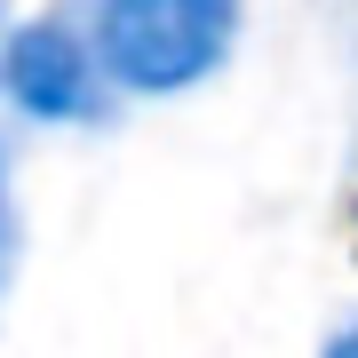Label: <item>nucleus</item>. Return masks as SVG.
<instances>
[{
  "label": "nucleus",
  "instance_id": "obj_1",
  "mask_svg": "<svg viewBox=\"0 0 358 358\" xmlns=\"http://www.w3.org/2000/svg\"><path fill=\"white\" fill-rule=\"evenodd\" d=\"M88 24L120 96H183L231 64L247 0H88Z\"/></svg>",
  "mask_w": 358,
  "mask_h": 358
},
{
  "label": "nucleus",
  "instance_id": "obj_3",
  "mask_svg": "<svg viewBox=\"0 0 358 358\" xmlns=\"http://www.w3.org/2000/svg\"><path fill=\"white\" fill-rule=\"evenodd\" d=\"M16 255H24V215H16V183H8V152H0V294L16 279Z\"/></svg>",
  "mask_w": 358,
  "mask_h": 358
},
{
  "label": "nucleus",
  "instance_id": "obj_4",
  "mask_svg": "<svg viewBox=\"0 0 358 358\" xmlns=\"http://www.w3.org/2000/svg\"><path fill=\"white\" fill-rule=\"evenodd\" d=\"M319 358H358V319H343V327H334V334H327V350H319Z\"/></svg>",
  "mask_w": 358,
  "mask_h": 358
},
{
  "label": "nucleus",
  "instance_id": "obj_2",
  "mask_svg": "<svg viewBox=\"0 0 358 358\" xmlns=\"http://www.w3.org/2000/svg\"><path fill=\"white\" fill-rule=\"evenodd\" d=\"M0 96L32 128H96V120H112L120 88L103 72V56H96L88 0L0 32Z\"/></svg>",
  "mask_w": 358,
  "mask_h": 358
},
{
  "label": "nucleus",
  "instance_id": "obj_5",
  "mask_svg": "<svg viewBox=\"0 0 358 358\" xmlns=\"http://www.w3.org/2000/svg\"><path fill=\"white\" fill-rule=\"evenodd\" d=\"M0 24H8V8H0Z\"/></svg>",
  "mask_w": 358,
  "mask_h": 358
}]
</instances>
